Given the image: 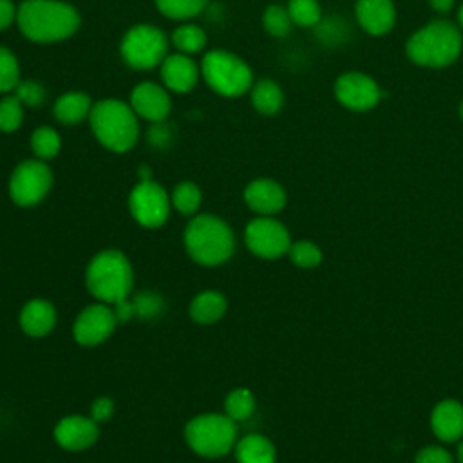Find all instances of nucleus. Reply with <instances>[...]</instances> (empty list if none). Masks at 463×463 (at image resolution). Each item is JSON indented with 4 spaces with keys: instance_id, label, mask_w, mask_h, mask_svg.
<instances>
[{
    "instance_id": "f257e3e1",
    "label": "nucleus",
    "mask_w": 463,
    "mask_h": 463,
    "mask_svg": "<svg viewBox=\"0 0 463 463\" xmlns=\"http://www.w3.org/2000/svg\"><path fill=\"white\" fill-rule=\"evenodd\" d=\"M20 33L36 43L65 40L80 27L78 11L60 0H25L16 9Z\"/></svg>"
},
{
    "instance_id": "f03ea898",
    "label": "nucleus",
    "mask_w": 463,
    "mask_h": 463,
    "mask_svg": "<svg viewBox=\"0 0 463 463\" xmlns=\"http://www.w3.org/2000/svg\"><path fill=\"white\" fill-rule=\"evenodd\" d=\"M461 33L447 20H434L416 31L407 42V56L421 67L441 69L456 61L461 52Z\"/></svg>"
},
{
    "instance_id": "7ed1b4c3",
    "label": "nucleus",
    "mask_w": 463,
    "mask_h": 463,
    "mask_svg": "<svg viewBox=\"0 0 463 463\" xmlns=\"http://www.w3.org/2000/svg\"><path fill=\"white\" fill-rule=\"evenodd\" d=\"M132 282V266L118 250L99 251L87 266V289L103 304L116 306L118 302L127 300Z\"/></svg>"
},
{
    "instance_id": "20e7f679",
    "label": "nucleus",
    "mask_w": 463,
    "mask_h": 463,
    "mask_svg": "<svg viewBox=\"0 0 463 463\" xmlns=\"http://www.w3.org/2000/svg\"><path fill=\"white\" fill-rule=\"evenodd\" d=\"M188 255L203 266H217L228 260L235 248L232 228L215 215H195L184 230Z\"/></svg>"
},
{
    "instance_id": "39448f33",
    "label": "nucleus",
    "mask_w": 463,
    "mask_h": 463,
    "mask_svg": "<svg viewBox=\"0 0 463 463\" xmlns=\"http://www.w3.org/2000/svg\"><path fill=\"white\" fill-rule=\"evenodd\" d=\"M89 119L96 139L112 152H127L137 141L136 112L121 99H99L92 105Z\"/></svg>"
},
{
    "instance_id": "423d86ee",
    "label": "nucleus",
    "mask_w": 463,
    "mask_h": 463,
    "mask_svg": "<svg viewBox=\"0 0 463 463\" xmlns=\"http://www.w3.org/2000/svg\"><path fill=\"white\" fill-rule=\"evenodd\" d=\"M201 74L212 90L226 98L244 94L253 81L250 65L237 54L222 49H213L204 54Z\"/></svg>"
},
{
    "instance_id": "0eeeda50",
    "label": "nucleus",
    "mask_w": 463,
    "mask_h": 463,
    "mask_svg": "<svg viewBox=\"0 0 463 463\" xmlns=\"http://www.w3.org/2000/svg\"><path fill=\"white\" fill-rule=\"evenodd\" d=\"M188 447L203 458H221L232 450L237 438L235 421L226 414H201L184 427Z\"/></svg>"
},
{
    "instance_id": "6e6552de",
    "label": "nucleus",
    "mask_w": 463,
    "mask_h": 463,
    "mask_svg": "<svg viewBox=\"0 0 463 463\" xmlns=\"http://www.w3.org/2000/svg\"><path fill=\"white\" fill-rule=\"evenodd\" d=\"M119 51L128 67L145 71L163 63L166 58L168 42L161 29L148 24H139L125 33Z\"/></svg>"
},
{
    "instance_id": "1a4fd4ad",
    "label": "nucleus",
    "mask_w": 463,
    "mask_h": 463,
    "mask_svg": "<svg viewBox=\"0 0 463 463\" xmlns=\"http://www.w3.org/2000/svg\"><path fill=\"white\" fill-rule=\"evenodd\" d=\"M52 184V172L42 159L20 163L9 179V195L18 206L38 204Z\"/></svg>"
},
{
    "instance_id": "9d476101",
    "label": "nucleus",
    "mask_w": 463,
    "mask_h": 463,
    "mask_svg": "<svg viewBox=\"0 0 463 463\" xmlns=\"http://www.w3.org/2000/svg\"><path fill=\"white\" fill-rule=\"evenodd\" d=\"M128 210L137 224L159 228L168 219L170 197L156 181H139L128 195Z\"/></svg>"
},
{
    "instance_id": "9b49d317",
    "label": "nucleus",
    "mask_w": 463,
    "mask_h": 463,
    "mask_svg": "<svg viewBox=\"0 0 463 463\" xmlns=\"http://www.w3.org/2000/svg\"><path fill=\"white\" fill-rule=\"evenodd\" d=\"M248 250L260 259H279L289 251V233L279 221L269 215L253 219L244 230Z\"/></svg>"
},
{
    "instance_id": "f8f14e48",
    "label": "nucleus",
    "mask_w": 463,
    "mask_h": 463,
    "mask_svg": "<svg viewBox=\"0 0 463 463\" xmlns=\"http://www.w3.org/2000/svg\"><path fill=\"white\" fill-rule=\"evenodd\" d=\"M336 99L354 112H365L376 107L385 96L378 83L364 72H345L335 83Z\"/></svg>"
},
{
    "instance_id": "ddd939ff",
    "label": "nucleus",
    "mask_w": 463,
    "mask_h": 463,
    "mask_svg": "<svg viewBox=\"0 0 463 463\" xmlns=\"http://www.w3.org/2000/svg\"><path fill=\"white\" fill-rule=\"evenodd\" d=\"M118 317L109 304H92L87 306L74 320L72 335L74 340L81 345L92 347L105 342L116 329Z\"/></svg>"
},
{
    "instance_id": "4468645a",
    "label": "nucleus",
    "mask_w": 463,
    "mask_h": 463,
    "mask_svg": "<svg viewBox=\"0 0 463 463\" xmlns=\"http://www.w3.org/2000/svg\"><path fill=\"white\" fill-rule=\"evenodd\" d=\"M130 107L136 116L148 119L152 123H161L170 114V96L168 92L152 81L137 83L130 92Z\"/></svg>"
},
{
    "instance_id": "2eb2a0df",
    "label": "nucleus",
    "mask_w": 463,
    "mask_h": 463,
    "mask_svg": "<svg viewBox=\"0 0 463 463\" xmlns=\"http://www.w3.org/2000/svg\"><path fill=\"white\" fill-rule=\"evenodd\" d=\"M98 423L85 416L61 418L54 427V439L65 450H83L96 443Z\"/></svg>"
},
{
    "instance_id": "dca6fc26",
    "label": "nucleus",
    "mask_w": 463,
    "mask_h": 463,
    "mask_svg": "<svg viewBox=\"0 0 463 463\" xmlns=\"http://www.w3.org/2000/svg\"><path fill=\"white\" fill-rule=\"evenodd\" d=\"M201 69L188 54L166 56L161 63V80L166 89L174 92H190L199 78Z\"/></svg>"
},
{
    "instance_id": "f3484780",
    "label": "nucleus",
    "mask_w": 463,
    "mask_h": 463,
    "mask_svg": "<svg viewBox=\"0 0 463 463\" xmlns=\"http://www.w3.org/2000/svg\"><path fill=\"white\" fill-rule=\"evenodd\" d=\"M244 201L253 212L260 215H271L284 208L286 192L273 179H255L246 186Z\"/></svg>"
},
{
    "instance_id": "a211bd4d",
    "label": "nucleus",
    "mask_w": 463,
    "mask_h": 463,
    "mask_svg": "<svg viewBox=\"0 0 463 463\" xmlns=\"http://www.w3.org/2000/svg\"><path fill=\"white\" fill-rule=\"evenodd\" d=\"M356 18L362 29L371 34H385L392 29L396 20V11L392 0H358Z\"/></svg>"
},
{
    "instance_id": "6ab92c4d",
    "label": "nucleus",
    "mask_w": 463,
    "mask_h": 463,
    "mask_svg": "<svg viewBox=\"0 0 463 463\" xmlns=\"http://www.w3.org/2000/svg\"><path fill=\"white\" fill-rule=\"evenodd\" d=\"M20 327L29 336H45L56 324V311L49 300L33 298L20 311Z\"/></svg>"
},
{
    "instance_id": "aec40b11",
    "label": "nucleus",
    "mask_w": 463,
    "mask_h": 463,
    "mask_svg": "<svg viewBox=\"0 0 463 463\" xmlns=\"http://www.w3.org/2000/svg\"><path fill=\"white\" fill-rule=\"evenodd\" d=\"M434 434L443 441H456L463 436V405L456 400L439 402L430 416Z\"/></svg>"
},
{
    "instance_id": "412c9836",
    "label": "nucleus",
    "mask_w": 463,
    "mask_h": 463,
    "mask_svg": "<svg viewBox=\"0 0 463 463\" xmlns=\"http://www.w3.org/2000/svg\"><path fill=\"white\" fill-rule=\"evenodd\" d=\"M92 101L83 92H65L54 101V118L63 125H74L90 116Z\"/></svg>"
},
{
    "instance_id": "4be33fe9",
    "label": "nucleus",
    "mask_w": 463,
    "mask_h": 463,
    "mask_svg": "<svg viewBox=\"0 0 463 463\" xmlns=\"http://www.w3.org/2000/svg\"><path fill=\"white\" fill-rule=\"evenodd\" d=\"M190 317L197 324H213L226 313V298L222 293L208 289L190 302Z\"/></svg>"
},
{
    "instance_id": "5701e85b",
    "label": "nucleus",
    "mask_w": 463,
    "mask_h": 463,
    "mask_svg": "<svg viewBox=\"0 0 463 463\" xmlns=\"http://www.w3.org/2000/svg\"><path fill=\"white\" fill-rule=\"evenodd\" d=\"M239 463H275V447L260 434H248L235 445Z\"/></svg>"
},
{
    "instance_id": "b1692460",
    "label": "nucleus",
    "mask_w": 463,
    "mask_h": 463,
    "mask_svg": "<svg viewBox=\"0 0 463 463\" xmlns=\"http://www.w3.org/2000/svg\"><path fill=\"white\" fill-rule=\"evenodd\" d=\"M251 103L257 112H260L264 116H273L284 105L282 89L271 80H260L259 83L253 85Z\"/></svg>"
},
{
    "instance_id": "393cba45",
    "label": "nucleus",
    "mask_w": 463,
    "mask_h": 463,
    "mask_svg": "<svg viewBox=\"0 0 463 463\" xmlns=\"http://www.w3.org/2000/svg\"><path fill=\"white\" fill-rule=\"evenodd\" d=\"M60 148H61V139L54 128L38 127L31 134V150L38 159H42V161L52 159L58 156Z\"/></svg>"
},
{
    "instance_id": "a878e982",
    "label": "nucleus",
    "mask_w": 463,
    "mask_h": 463,
    "mask_svg": "<svg viewBox=\"0 0 463 463\" xmlns=\"http://www.w3.org/2000/svg\"><path fill=\"white\" fill-rule=\"evenodd\" d=\"M172 43L183 54L199 52L206 45V33L194 24H184L172 33Z\"/></svg>"
},
{
    "instance_id": "bb28decb",
    "label": "nucleus",
    "mask_w": 463,
    "mask_h": 463,
    "mask_svg": "<svg viewBox=\"0 0 463 463\" xmlns=\"http://www.w3.org/2000/svg\"><path fill=\"white\" fill-rule=\"evenodd\" d=\"M208 0H156L161 14L172 20H188L203 13Z\"/></svg>"
},
{
    "instance_id": "cd10ccee",
    "label": "nucleus",
    "mask_w": 463,
    "mask_h": 463,
    "mask_svg": "<svg viewBox=\"0 0 463 463\" xmlns=\"http://www.w3.org/2000/svg\"><path fill=\"white\" fill-rule=\"evenodd\" d=\"M170 203L174 204V208L179 213L192 215L197 212V208L201 204V190L195 183L183 181L174 188V192L170 195Z\"/></svg>"
},
{
    "instance_id": "c85d7f7f",
    "label": "nucleus",
    "mask_w": 463,
    "mask_h": 463,
    "mask_svg": "<svg viewBox=\"0 0 463 463\" xmlns=\"http://www.w3.org/2000/svg\"><path fill=\"white\" fill-rule=\"evenodd\" d=\"M253 409H255V398H253L251 391H248L244 387L233 389L226 396L224 411H226V416L232 418L233 421H242V420L250 418Z\"/></svg>"
},
{
    "instance_id": "c756f323",
    "label": "nucleus",
    "mask_w": 463,
    "mask_h": 463,
    "mask_svg": "<svg viewBox=\"0 0 463 463\" xmlns=\"http://www.w3.org/2000/svg\"><path fill=\"white\" fill-rule=\"evenodd\" d=\"M288 13L293 24L300 27H315L322 20V11L317 0H289Z\"/></svg>"
},
{
    "instance_id": "7c9ffc66",
    "label": "nucleus",
    "mask_w": 463,
    "mask_h": 463,
    "mask_svg": "<svg viewBox=\"0 0 463 463\" xmlns=\"http://www.w3.org/2000/svg\"><path fill=\"white\" fill-rule=\"evenodd\" d=\"M262 25L271 36L282 38V36L289 34L293 20H291L288 9H284L282 5H269V7H266V11L262 14Z\"/></svg>"
},
{
    "instance_id": "2f4dec72",
    "label": "nucleus",
    "mask_w": 463,
    "mask_h": 463,
    "mask_svg": "<svg viewBox=\"0 0 463 463\" xmlns=\"http://www.w3.org/2000/svg\"><path fill=\"white\" fill-rule=\"evenodd\" d=\"M20 83V67L14 58V54L0 47V94L14 90V87Z\"/></svg>"
},
{
    "instance_id": "473e14b6",
    "label": "nucleus",
    "mask_w": 463,
    "mask_h": 463,
    "mask_svg": "<svg viewBox=\"0 0 463 463\" xmlns=\"http://www.w3.org/2000/svg\"><path fill=\"white\" fill-rule=\"evenodd\" d=\"M24 119V105L13 94L0 101V130L2 132H14Z\"/></svg>"
},
{
    "instance_id": "72a5a7b5",
    "label": "nucleus",
    "mask_w": 463,
    "mask_h": 463,
    "mask_svg": "<svg viewBox=\"0 0 463 463\" xmlns=\"http://www.w3.org/2000/svg\"><path fill=\"white\" fill-rule=\"evenodd\" d=\"M289 257L293 260V264H297L298 268H315L322 262V251L318 246H315L309 241H298L295 244L289 246Z\"/></svg>"
},
{
    "instance_id": "f704fd0d",
    "label": "nucleus",
    "mask_w": 463,
    "mask_h": 463,
    "mask_svg": "<svg viewBox=\"0 0 463 463\" xmlns=\"http://www.w3.org/2000/svg\"><path fill=\"white\" fill-rule=\"evenodd\" d=\"M14 96L20 99L22 105L38 107V105H42L43 99H45V89H43V85L38 83V81L25 80V81H20V83L14 87Z\"/></svg>"
},
{
    "instance_id": "c9c22d12",
    "label": "nucleus",
    "mask_w": 463,
    "mask_h": 463,
    "mask_svg": "<svg viewBox=\"0 0 463 463\" xmlns=\"http://www.w3.org/2000/svg\"><path fill=\"white\" fill-rule=\"evenodd\" d=\"M347 34V25L340 18H327L317 24V36L324 43H340Z\"/></svg>"
},
{
    "instance_id": "e433bc0d",
    "label": "nucleus",
    "mask_w": 463,
    "mask_h": 463,
    "mask_svg": "<svg viewBox=\"0 0 463 463\" xmlns=\"http://www.w3.org/2000/svg\"><path fill=\"white\" fill-rule=\"evenodd\" d=\"M450 454L441 447H425L416 454V463H450Z\"/></svg>"
},
{
    "instance_id": "4c0bfd02",
    "label": "nucleus",
    "mask_w": 463,
    "mask_h": 463,
    "mask_svg": "<svg viewBox=\"0 0 463 463\" xmlns=\"http://www.w3.org/2000/svg\"><path fill=\"white\" fill-rule=\"evenodd\" d=\"M132 307H134V313L139 311V315L150 317L154 311L161 309V300L152 293H143L136 298V304H132Z\"/></svg>"
},
{
    "instance_id": "58836bf2",
    "label": "nucleus",
    "mask_w": 463,
    "mask_h": 463,
    "mask_svg": "<svg viewBox=\"0 0 463 463\" xmlns=\"http://www.w3.org/2000/svg\"><path fill=\"white\" fill-rule=\"evenodd\" d=\"M114 412V403L110 398L107 396H101L98 398L92 405H90V418L96 421V423H101V421H107Z\"/></svg>"
},
{
    "instance_id": "ea45409f",
    "label": "nucleus",
    "mask_w": 463,
    "mask_h": 463,
    "mask_svg": "<svg viewBox=\"0 0 463 463\" xmlns=\"http://www.w3.org/2000/svg\"><path fill=\"white\" fill-rule=\"evenodd\" d=\"M16 20V9L11 0H0V31L7 29Z\"/></svg>"
},
{
    "instance_id": "a19ab883",
    "label": "nucleus",
    "mask_w": 463,
    "mask_h": 463,
    "mask_svg": "<svg viewBox=\"0 0 463 463\" xmlns=\"http://www.w3.org/2000/svg\"><path fill=\"white\" fill-rule=\"evenodd\" d=\"M429 4H430L432 9H436L438 13H447V11L452 7L454 0H429Z\"/></svg>"
},
{
    "instance_id": "79ce46f5",
    "label": "nucleus",
    "mask_w": 463,
    "mask_h": 463,
    "mask_svg": "<svg viewBox=\"0 0 463 463\" xmlns=\"http://www.w3.org/2000/svg\"><path fill=\"white\" fill-rule=\"evenodd\" d=\"M458 20H459V25H461V29H463V5L459 7V13H458Z\"/></svg>"
},
{
    "instance_id": "37998d69",
    "label": "nucleus",
    "mask_w": 463,
    "mask_h": 463,
    "mask_svg": "<svg viewBox=\"0 0 463 463\" xmlns=\"http://www.w3.org/2000/svg\"><path fill=\"white\" fill-rule=\"evenodd\" d=\"M458 458H459V463H463V443L459 445V450H458Z\"/></svg>"
},
{
    "instance_id": "c03bdc74",
    "label": "nucleus",
    "mask_w": 463,
    "mask_h": 463,
    "mask_svg": "<svg viewBox=\"0 0 463 463\" xmlns=\"http://www.w3.org/2000/svg\"><path fill=\"white\" fill-rule=\"evenodd\" d=\"M458 114H459V119L463 121V101L459 103V110H458Z\"/></svg>"
}]
</instances>
